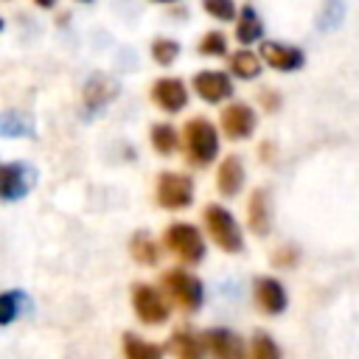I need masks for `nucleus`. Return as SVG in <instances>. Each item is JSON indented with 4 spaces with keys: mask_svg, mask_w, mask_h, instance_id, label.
I'll list each match as a JSON object with an SVG mask.
<instances>
[{
    "mask_svg": "<svg viewBox=\"0 0 359 359\" xmlns=\"http://www.w3.org/2000/svg\"><path fill=\"white\" fill-rule=\"evenodd\" d=\"M0 31H3V17H0Z\"/></svg>",
    "mask_w": 359,
    "mask_h": 359,
    "instance_id": "nucleus-35",
    "label": "nucleus"
},
{
    "mask_svg": "<svg viewBox=\"0 0 359 359\" xmlns=\"http://www.w3.org/2000/svg\"><path fill=\"white\" fill-rule=\"evenodd\" d=\"M272 151H275V146H272L269 140H266V143H261V160H266V163H269V160H272Z\"/></svg>",
    "mask_w": 359,
    "mask_h": 359,
    "instance_id": "nucleus-32",
    "label": "nucleus"
},
{
    "mask_svg": "<svg viewBox=\"0 0 359 359\" xmlns=\"http://www.w3.org/2000/svg\"><path fill=\"white\" fill-rule=\"evenodd\" d=\"M121 351H123V359H163V345L143 339L132 331L121 337Z\"/></svg>",
    "mask_w": 359,
    "mask_h": 359,
    "instance_id": "nucleus-19",
    "label": "nucleus"
},
{
    "mask_svg": "<svg viewBox=\"0 0 359 359\" xmlns=\"http://www.w3.org/2000/svg\"><path fill=\"white\" fill-rule=\"evenodd\" d=\"M297 247H292V244H283V247H278L275 252H272V264L275 266H283V269H289V266H294L297 264Z\"/></svg>",
    "mask_w": 359,
    "mask_h": 359,
    "instance_id": "nucleus-30",
    "label": "nucleus"
},
{
    "mask_svg": "<svg viewBox=\"0 0 359 359\" xmlns=\"http://www.w3.org/2000/svg\"><path fill=\"white\" fill-rule=\"evenodd\" d=\"M196 50L202 56H227V36L222 31H205Z\"/></svg>",
    "mask_w": 359,
    "mask_h": 359,
    "instance_id": "nucleus-26",
    "label": "nucleus"
},
{
    "mask_svg": "<svg viewBox=\"0 0 359 359\" xmlns=\"http://www.w3.org/2000/svg\"><path fill=\"white\" fill-rule=\"evenodd\" d=\"M247 224L255 236H269L272 230V196L266 188H255L247 199Z\"/></svg>",
    "mask_w": 359,
    "mask_h": 359,
    "instance_id": "nucleus-14",
    "label": "nucleus"
},
{
    "mask_svg": "<svg viewBox=\"0 0 359 359\" xmlns=\"http://www.w3.org/2000/svg\"><path fill=\"white\" fill-rule=\"evenodd\" d=\"M261 62L269 65L272 70L278 73H294L306 65V53L294 45H286V42H275V39H266L261 42Z\"/></svg>",
    "mask_w": 359,
    "mask_h": 359,
    "instance_id": "nucleus-11",
    "label": "nucleus"
},
{
    "mask_svg": "<svg viewBox=\"0 0 359 359\" xmlns=\"http://www.w3.org/2000/svg\"><path fill=\"white\" fill-rule=\"evenodd\" d=\"M154 3H177V0H154Z\"/></svg>",
    "mask_w": 359,
    "mask_h": 359,
    "instance_id": "nucleus-34",
    "label": "nucleus"
},
{
    "mask_svg": "<svg viewBox=\"0 0 359 359\" xmlns=\"http://www.w3.org/2000/svg\"><path fill=\"white\" fill-rule=\"evenodd\" d=\"M151 101L157 109L174 115V112H182L185 104H188V87L182 84V79L177 76H165V79H157L151 84Z\"/></svg>",
    "mask_w": 359,
    "mask_h": 359,
    "instance_id": "nucleus-12",
    "label": "nucleus"
},
{
    "mask_svg": "<svg viewBox=\"0 0 359 359\" xmlns=\"http://www.w3.org/2000/svg\"><path fill=\"white\" fill-rule=\"evenodd\" d=\"M163 244H165V250H171L185 264H199L205 258V238H202L199 227H194L188 222L168 224L163 233Z\"/></svg>",
    "mask_w": 359,
    "mask_h": 359,
    "instance_id": "nucleus-4",
    "label": "nucleus"
},
{
    "mask_svg": "<svg viewBox=\"0 0 359 359\" xmlns=\"http://www.w3.org/2000/svg\"><path fill=\"white\" fill-rule=\"evenodd\" d=\"M202 224L210 236V241L222 250V252H241L244 250V236H241V227L236 222V216L219 205V202H208L202 208Z\"/></svg>",
    "mask_w": 359,
    "mask_h": 359,
    "instance_id": "nucleus-3",
    "label": "nucleus"
},
{
    "mask_svg": "<svg viewBox=\"0 0 359 359\" xmlns=\"http://www.w3.org/2000/svg\"><path fill=\"white\" fill-rule=\"evenodd\" d=\"M160 292L168 303H174L180 311L185 314H194L202 309V300H205V289H202V280L180 266L174 269H165L160 275Z\"/></svg>",
    "mask_w": 359,
    "mask_h": 359,
    "instance_id": "nucleus-2",
    "label": "nucleus"
},
{
    "mask_svg": "<svg viewBox=\"0 0 359 359\" xmlns=\"http://www.w3.org/2000/svg\"><path fill=\"white\" fill-rule=\"evenodd\" d=\"M342 17H345V3L342 0H325L323 17H320V28L331 31V28H337L342 22Z\"/></svg>",
    "mask_w": 359,
    "mask_h": 359,
    "instance_id": "nucleus-28",
    "label": "nucleus"
},
{
    "mask_svg": "<svg viewBox=\"0 0 359 359\" xmlns=\"http://www.w3.org/2000/svg\"><path fill=\"white\" fill-rule=\"evenodd\" d=\"M244 180H247V174H244L241 157L227 154L219 163V168H216V188H219V194L222 196H236L244 188Z\"/></svg>",
    "mask_w": 359,
    "mask_h": 359,
    "instance_id": "nucleus-15",
    "label": "nucleus"
},
{
    "mask_svg": "<svg viewBox=\"0 0 359 359\" xmlns=\"http://www.w3.org/2000/svg\"><path fill=\"white\" fill-rule=\"evenodd\" d=\"M194 90L208 104H222L233 95V81L224 70H199L194 76Z\"/></svg>",
    "mask_w": 359,
    "mask_h": 359,
    "instance_id": "nucleus-13",
    "label": "nucleus"
},
{
    "mask_svg": "<svg viewBox=\"0 0 359 359\" xmlns=\"http://www.w3.org/2000/svg\"><path fill=\"white\" fill-rule=\"evenodd\" d=\"M182 146H185V160L196 168H205L216 160L219 154V132L213 121L194 115L182 126Z\"/></svg>",
    "mask_w": 359,
    "mask_h": 359,
    "instance_id": "nucleus-1",
    "label": "nucleus"
},
{
    "mask_svg": "<svg viewBox=\"0 0 359 359\" xmlns=\"http://www.w3.org/2000/svg\"><path fill=\"white\" fill-rule=\"evenodd\" d=\"M132 309L143 325H163L171 314L168 300L151 283H135L132 286Z\"/></svg>",
    "mask_w": 359,
    "mask_h": 359,
    "instance_id": "nucleus-6",
    "label": "nucleus"
},
{
    "mask_svg": "<svg viewBox=\"0 0 359 359\" xmlns=\"http://www.w3.org/2000/svg\"><path fill=\"white\" fill-rule=\"evenodd\" d=\"M79 3H90V0H79Z\"/></svg>",
    "mask_w": 359,
    "mask_h": 359,
    "instance_id": "nucleus-36",
    "label": "nucleus"
},
{
    "mask_svg": "<svg viewBox=\"0 0 359 359\" xmlns=\"http://www.w3.org/2000/svg\"><path fill=\"white\" fill-rule=\"evenodd\" d=\"M22 306H25V294L22 292H3L0 294V325H8V323H14L17 317H20V311H22Z\"/></svg>",
    "mask_w": 359,
    "mask_h": 359,
    "instance_id": "nucleus-25",
    "label": "nucleus"
},
{
    "mask_svg": "<svg viewBox=\"0 0 359 359\" xmlns=\"http://www.w3.org/2000/svg\"><path fill=\"white\" fill-rule=\"evenodd\" d=\"M247 356H250V359H283V356H280L278 342H275L266 331H255V334L250 337Z\"/></svg>",
    "mask_w": 359,
    "mask_h": 359,
    "instance_id": "nucleus-24",
    "label": "nucleus"
},
{
    "mask_svg": "<svg viewBox=\"0 0 359 359\" xmlns=\"http://www.w3.org/2000/svg\"><path fill=\"white\" fill-rule=\"evenodd\" d=\"M168 351L174 353V359H205V348H202L199 337L188 328H180V331L171 334Z\"/></svg>",
    "mask_w": 359,
    "mask_h": 359,
    "instance_id": "nucleus-18",
    "label": "nucleus"
},
{
    "mask_svg": "<svg viewBox=\"0 0 359 359\" xmlns=\"http://www.w3.org/2000/svg\"><path fill=\"white\" fill-rule=\"evenodd\" d=\"M36 174L25 163H0V199L3 202H17L28 194L34 185Z\"/></svg>",
    "mask_w": 359,
    "mask_h": 359,
    "instance_id": "nucleus-9",
    "label": "nucleus"
},
{
    "mask_svg": "<svg viewBox=\"0 0 359 359\" xmlns=\"http://www.w3.org/2000/svg\"><path fill=\"white\" fill-rule=\"evenodd\" d=\"M202 8H205L210 17L222 20V22H230V20H236V14H238L233 0H202Z\"/></svg>",
    "mask_w": 359,
    "mask_h": 359,
    "instance_id": "nucleus-29",
    "label": "nucleus"
},
{
    "mask_svg": "<svg viewBox=\"0 0 359 359\" xmlns=\"http://www.w3.org/2000/svg\"><path fill=\"white\" fill-rule=\"evenodd\" d=\"M199 342L205 348V356L213 359H247L244 339L230 328H208L199 334Z\"/></svg>",
    "mask_w": 359,
    "mask_h": 359,
    "instance_id": "nucleus-7",
    "label": "nucleus"
},
{
    "mask_svg": "<svg viewBox=\"0 0 359 359\" xmlns=\"http://www.w3.org/2000/svg\"><path fill=\"white\" fill-rule=\"evenodd\" d=\"M151 56H154L157 65H171L180 56V42L171 39V36H157L151 42Z\"/></svg>",
    "mask_w": 359,
    "mask_h": 359,
    "instance_id": "nucleus-27",
    "label": "nucleus"
},
{
    "mask_svg": "<svg viewBox=\"0 0 359 359\" xmlns=\"http://www.w3.org/2000/svg\"><path fill=\"white\" fill-rule=\"evenodd\" d=\"M258 101H261V107H264L266 112H275V109L280 107V95H278L275 90H261Z\"/></svg>",
    "mask_w": 359,
    "mask_h": 359,
    "instance_id": "nucleus-31",
    "label": "nucleus"
},
{
    "mask_svg": "<svg viewBox=\"0 0 359 359\" xmlns=\"http://www.w3.org/2000/svg\"><path fill=\"white\" fill-rule=\"evenodd\" d=\"M261 36H264V22L258 11L252 6H241L236 14V39L241 45H250V42H258Z\"/></svg>",
    "mask_w": 359,
    "mask_h": 359,
    "instance_id": "nucleus-17",
    "label": "nucleus"
},
{
    "mask_svg": "<svg viewBox=\"0 0 359 359\" xmlns=\"http://www.w3.org/2000/svg\"><path fill=\"white\" fill-rule=\"evenodd\" d=\"M252 297H255V306L269 317L283 314L286 306H289V294H286L283 283L272 275H258L252 280Z\"/></svg>",
    "mask_w": 359,
    "mask_h": 359,
    "instance_id": "nucleus-10",
    "label": "nucleus"
},
{
    "mask_svg": "<svg viewBox=\"0 0 359 359\" xmlns=\"http://www.w3.org/2000/svg\"><path fill=\"white\" fill-rule=\"evenodd\" d=\"M34 3H36L39 8H53V6H56V0H34Z\"/></svg>",
    "mask_w": 359,
    "mask_h": 359,
    "instance_id": "nucleus-33",
    "label": "nucleus"
},
{
    "mask_svg": "<svg viewBox=\"0 0 359 359\" xmlns=\"http://www.w3.org/2000/svg\"><path fill=\"white\" fill-rule=\"evenodd\" d=\"M261 56L258 53H252L250 48H241V50H233L230 56H227V67H230V73L236 76V79H244V81H252L258 73H261Z\"/></svg>",
    "mask_w": 359,
    "mask_h": 359,
    "instance_id": "nucleus-20",
    "label": "nucleus"
},
{
    "mask_svg": "<svg viewBox=\"0 0 359 359\" xmlns=\"http://www.w3.org/2000/svg\"><path fill=\"white\" fill-rule=\"evenodd\" d=\"M115 93H118L115 79H109L104 73H95L84 84V104H87V109H101L104 104H109L115 98Z\"/></svg>",
    "mask_w": 359,
    "mask_h": 359,
    "instance_id": "nucleus-16",
    "label": "nucleus"
},
{
    "mask_svg": "<svg viewBox=\"0 0 359 359\" xmlns=\"http://www.w3.org/2000/svg\"><path fill=\"white\" fill-rule=\"evenodd\" d=\"M255 123H258L255 109H252L250 104H244V101L227 104V107L222 109V115H219V126H222V132H224L230 140H247V137L255 132Z\"/></svg>",
    "mask_w": 359,
    "mask_h": 359,
    "instance_id": "nucleus-8",
    "label": "nucleus"
},
{
    "mask_svg": "<svg viewBox=\"0 0 359 359\" xmlns=\"http://www.w3.org/2000/svg\"><path fill=\"white\" fill-rule=\"evenodd\" d=\"M129 252H132V258L140 264V266H154L157 264V258H160V252H157V244L151 241V236L149 233H135L132 236V241H129Z\"/></svg>",
    "mask_w": 359,
    "mask_h": 359,
    "instance_id": "nucleus-22",
    "label": "nucleus"
},
{
    "mask_svg": "<svg viewBox=\"0 0 359 359\" xmlns=\"http://www.w3.org/2000/svg\"><path fill=\"white\" fill-rule=\"evenodd\" d=\"M154 196H157V205L165 208V210H182L194 202V182L188 174H180V171H163L157 177V185H154Z\"/></svg>",
    "mask_w": 359,
    "mask_h": 359,
    "instance_id": "nucleus-5",
    "label": "nucleus"
},
{
    "mask_svg": "<svg viewBox=\"0 0 359 359\" xmlns=\"http://www.w3.org/2000/svg\"><path fill=\"white\" fill-rule=\"evenodd\" d=\"M34 123L22 112H0V137H31Z\"/></svg>",
    "mask_w": 359,
    "mask_h": 359,
    "instance_id": "nucleus-23",
    "label": "nucleus"
},
{
    "mask_svg": "<svg viewBox=\"0 0 359 359\" xmlns=\"http://www.w3.org/2000/svg\"><path fill=\"white\" fill-rule=\"evenodd\" d=\"M151 146L160 157H171L180 149V135L171 123H154L151 126Z\"/></svg>",
    "mask_w": 359,
    "mask_h": 359,
    "instance_id": "nucleus-21",
    "label": "nucleus"
}]
</instances>
